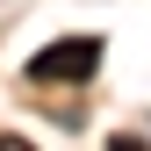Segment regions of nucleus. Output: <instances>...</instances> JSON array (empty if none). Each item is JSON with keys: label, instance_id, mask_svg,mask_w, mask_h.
Instances as JSON below:
<instances>
[{"label": "nucleus", "instance_id": "1", "mask_svg": "<svg viewBox=\"0 0 151 151\" xmlns=\"http://www.w3.org/2000/svg\"><path fill=\"white\" fill-rule=\"evenodd\" d=\"M93 65H101V43L93 36H65V43L29 58V79L36 86H79V79H93Z\"/></svg>", "mask_w": 151, "mask_h": 151}]
</instances>
